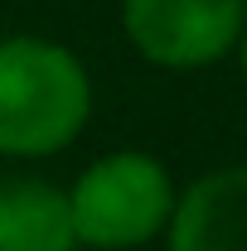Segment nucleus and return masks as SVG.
<instances>
[{
	"instance_id": "5",
	"label": "nucleus",
	"mask_w": 247,
	"mask_h": 251,
	"mask_svg": "<svg viewBox=\"0 0 247 251\" xmlns=\"http://www.w3.org/2000/svg\"><path fill=\"white\" fill-rule=\"evenodd\" d=\"M0 251H83L63 184L44 174H0Z\"/></svg>"
},
{
	"instance_id": "6",
	"label": "nucleus",
	"mask_w": 247,
	"mask_h": 251,
	"mask_svg": "<svg viewBox=\"0 0 247 251\" xmlns=\"http://www.w3.org/2000/svg\"><path fill=\"white\" fill-rule=\"evenodd\" d=\"M228 58L238 63V73H243V82H247V20H243V29H238V44H233Z\"/></svg>"
},
{
	"instance_id": "4",
	"label": "nucleus",
	"mask_w": 247,
	"mask_h": 251,
	"mask_svg": "<svg viewBox=\"0 0 247 251\" xmlns=\"http://www.w3.org/2000/svg\"><path fill=\"white\" fill-rule=\"evenodd\" d=\"M165 251H247V164H218L180 184Z\"/></svg>"
},
{
	"instance_id": "3",
	"label": "nucleus",
	"mask_w": 247,
	"mask_h": 251,
	"mask_svg": "<svg viewBox=\"0 0 247 251\" xmlns=\"http://www.w3.org/2000/svg\"><path fill=\"white\" fill-rule=\"evenodd\" d=\"M126 44L165 73H204L233 53L247 0H122Z\"/></svg>"
},
{
	"instance_id": "2",
	"label": "nucleus",
	"mask_w": 247,
	"mask_h": 251,
	"mask_svg": "<svg viewBox=\"0 0 247 251\" xmlns=\"http://www.w3.org/2000/svg\"><path fill=\"white\" fill-rule=\"evenodd\" d=\"M68 193V213L83 251H136L165 237V227L175 218L180 184L170 174V164L151 150H107L88 159L78 169Z\"/></svg>"
},
{
	"instance_id": "1",
	"label": "nucleus",
	"mask_w": 247,
	"mask_h": 251,
	"mask_svg": "<svg viewBox=\"0 0 247 251\" xmlns=\"http://www.w3.org/2000/svg\"><path fill=\"white\" fill-rule=\"evenodd\" d=\"M97 87L78 49L49 34H0V159L39 164L83 140Z\"/></svg>"
}]
</instances>
